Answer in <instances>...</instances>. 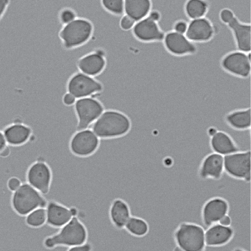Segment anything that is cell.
Masks as SVG:
<instances>
[{
  "mask_svg": "<svg viewBox=\"0 0 251 251\" xmlns=\"http://www.w3.org/2000/svg\"><path fill=\"white\" fill-rule=\"evenodd\" d=\"M100 139H112L126 135L131 122L125 113L113 109L104 110L89 127Z\"/></svg>",
  "mask_w": 251,
  "mask_h": 251,
  "instance_id": "1",
  "label": "cell"
},
{
  "mask_svg": "<svg viewBox=\"0 0 251 251\" xmlns=\"http://www.w3.org/2000/svg\"><path fill=\"white\" fill-rule=\"evenodd\" d=\"M88 236L86 226L78 216H75L59 228L56 233L46 238L44 244L48 249L59 246L70 248L86 243Z\"/></svg>",
  "mask_w": 251,
  "mask_h": 251,
  "instance_id": "2",
  "label": "cell"
},
{
  "mask_svg": "<svg viewBox=\"0 0 251 251\" xmlns=\"http://www.w3.org/2000/svg\"><path fill=\"white\" fill-rule=\"evenodd\" d=\"M47 202L43 195L26 182L13 192L11 197L13 209L21 215H28L38 208H45Z\"/></svg>",
  "mask_w": 251,
  "mask_h": 251,
  "instance_id": "3",
  "label": "cell"
},
{
  "mask_svg": "<svg viewBox=\"0 0 251 251\" xmlns=\"http://www.w3.org/2000/svg\"><path fill=\"white\" fill-rule=\"evenodd\" d=\"M93 29L89 20L75 18L64 25L59 32V37L64 47L70 49L86 43L91 37Z\"/></svg>",
  "mask_w": 251,
  "mask_h": 251,
  "instance_id": "4",
  "label": "cell"
},
{
  "mask_svg": "<svg viewBox=\"0 0 251 251\" xmlns=\"http://www.w3.org/2000/svg\"><path fill=\"white\" fill-rule=\"evenodd\" d=\"M205 229L201 226L190 223L180 224L175 231L176 245L184 251H201L205 248Z\"/></svg>",
  "mask_w": 251,
  "mask_h": 251,
  "instance_id": "5",
  "label": "cell"
},
{
  "mask_svg": "<svg viewBox=\"0 0 251 251\" xmlns=\"http://www.w3.org/2000/svg\"><path fill=\"white\" fill-rule=\"evenodd\" d=\"M250 150L238 151L224 157V172L230 177L250 183L251 180Z\"/></svg>",
  "mask_w": 251,
  "mask_h": 251,
  "instance_id": "6",
  "label": "cell"
},
{
  "mask_svg": "<svg viewBox=\"0 0 251 251\" xmlns=\"http://www.w3.org/2000/svg\"><path fill=\"white\" fill-rule=\"evenodd\" d=\"M52 178L50 166L41 157L30 164L25 173V182L43 195L49 192Z\"/></svg>",
  "mask_w": 251,
  "mask_h": 251,
  "instance_id": "7",
  "label": "cell"
},
{
  "mask_svg": "<svg viewBox=\"0 0 251 251\" xmlns=\"http://www.w3.org/2000/svg\"><path fill=\"white\" fill-rule=\"evenodd\" d=\"M96 98L77 99L74 104L77 118L76 130L88 128L104 111L103 104Z\"/></svg>",
  "mask_w": 251,
  "mask_h": 251,
  "instance_id": "8",
  "label": "cell"
},
{
  "mask_svg": "<svg viewBox=\"0 0 251 251\" xmlns=\"http://www.w3.org/2000/svg\"><path fill=\"white\" fill-rule=\"evenodd\" d=\"M100 145V139L90 128L76 130L69 142L71 152L75 156L85 157L94 154Z\"/></svg>",
  "mask_w": 251,
  "mask_h": 251,
  "instance_id": "9",
  "label": "cell"
},
{
  "mask_svg": "<svg viewBox=\"0 0 251 251\" xmlns=\"http://www.w3.org/2000/svg\"><path fill=\"white\" fill-rule=\"evenodd\" d=\"M102 89V85L100 81L82 73L74 74L67 84L68 93L77 99L92 97Z\"/></svg>",
  "mask_w": 251,
  "mask_h": 251,
  "instance_id": "10",
  "label": "cell"
},
{
  "mask_svg": "<svg viewBox=\"0 0 251 251\" xmlns=\"http://www.w3.org/2000/svg\"><path fill=\"white\" fill-rule=\"evenodd\" d=\"M230 209L227 199L221 196H214L207 199L201 209L202 222L206 228L218 223L220 219L228 215Z\"/></svg>",
  "mask_w": 251,
  "mask_h": 251,
  "instance_id": "11",
  "label": "cell"
},
{
  "mask_svg": "<svg viewBox=\"0 0 251 251\" xmlns=\"http://www.w3.org/2000/svg\"><path fill=\"white\" fill-rule=\"evenodd\" d=\"M251 53L235 50L226 54L221 59V66L227 72L242 78L251 74Z\"/></svg>",
  "mask_w": 251,
  "mask_h": 251,
  "instance_id": "12",
  "label": "cell"
},
{
  "mask_svg": "<svg viewBox=\"0 0 251 251\" xmlns=\"http://www.w3.org/2000/svg\"><path fill=\"white\" fill-rule=\"evenodd\" d=\"M224 157L210 152L201 160L198 169V177L203 180H220L225 173Z\"/></svg>",
  "mask_w": 251,
  "mask_h": 251,
  "instance_id": "13",
  "label": "cell"
},
{
  "mask_svg": "<svg viewBox=\"0 0 251 251\" xmlns=\"http://www.w3.org/2000/svg\"><path fill=\"white\" fill-rule=\"evenodd\" d=\"M2 131L6 144L10 147L22 146L30 141L33 136L32 128L20 120L6 125Z\"/></svg>",
  "mask_w": 251,
  "mask_h": 251,
  "instance_id": "14",
  "label": "cell"
},
{
  "mask_svg": "<svg viewBox=\"0 0 251 251\" xmlns=\"http://www.w3.org/2000/svg\"><path fill=\"white\" fill-rule=\"evenodd\" d=\"M47 223L50 226L60 228L75 216H78L76 208L68 207L55 201H50L46 206Z\"/></svg>",
  "mask_w": 251,
  "mask_h": 251,
  "instance_id": "15",
  "label": "cell"
},
{
  "mask_svg": "<svg viewBox=\"0 0 251 251\" xmlns=\"http://www.w3.org/2000/svg\"><path fill=\"white\" fill-rule=\"evenodd\" d=\"M163 41L167 50L175 55L193 54L197 51L196 45L190 41L184 34L173 30L165 34Z\"/></svg>",
  "mask_w": 251,
  "mask_h": 251,
  "instance_id": "16",
  "label": "cell"
},
{
  "mask_svg": "<svg viewBox=\"0 0 251 251\" xmlns=\"http://www.w3.org/2000/svg\"><path fill=\"white\" fill-rule=\"evenodd\" d=\"M132 33L137 39L146 42L163 41L165 34L158 22L148 16L135 24Z\"/></svg>",
  "mask_w": 251,
  "mask_h": 251,
  "instance_id": "17",
  "label": "cell"
},
{
  "mask_svg": "<svg viewBox=\"0 0 251 251\" xmlns=\"http://www.w3.org/2000/svg\"><path fill=\"white\" fill-rule=\"evenodd\" d=\"M215 28L211 22L205 17L191 20L188 24L185 33L191 42H204L210 40L215 34Z\"/></svg>",
  "mask_w": 251,
  "mask_h": 251,
  "instance_id": "18",
  "label": "cell"
},
{
  "mask_svg": "<svg viewBox=\"0 0 251 251\" xmlns=\"http://www.w3.org/2000/svg\"><path fill=\"white\" fill-rule=\"evenodd\" d=\"M209 147L213 152L223 157L240 150V148L232 136L226 132L218 130L209 137Z\"/></svg>",
  "mask_w": 251,
  "mask_h": 251,
  "instance_id": "19",
  "label": "cell"
},
{
  "mask_svg": "<svg viewBox=\"0 0 251 251\" xmlns=\"http://www.w3.org/2000/svg\"><path fill=\"white\" fill-rule=\"evenodd\" d=\"M105 65V53L101 50L86 54L77 62V68L81 73L90 76L101 73Z\"/></svg>",
  "mask_w": 251,
  "mask_h": 251,
  "instance_id": "20",
  "label": "cell"
},
{
  "mask_svg": "<svg viewBox=\"0 0 251 251\" xmlns=\"http://www.w3.org/2000/svg\"><path fill=\"white\" fill-rule=\"evenodd\" d=\"M227 25L232 31L238 50L245 52H250L251 24L241 22L235 16Z\"/></svg>",
  "mask_w": 251,
  "mask_h": 251,
  "instance_id": "21",
  "label": "cell"
},
{
  "mask_svg": "<svg viewBox=\"0 0 251 251\" xmlns=\"http://www.w3.org/2000/svg\"><path fill=\"white\" fill-rule=\"evenodd\" d=\"M234 235V230L230 226H224L219 223L208 227L204 232L205 245L217 247L228 243Z\"/></svg>",
  "mask_w": 251,
  "mask_h": 251,
  "instance_id": "22",
  "label": "cell"
},
{
  "mask_svg": "<svg viewBox=\"0 0 251 251\" xmlns=\"http://www.w3.org/2000/svg\"><path fill=\"white\" fill-rule=\"evenodd\" d=\"M225 123L231 129L237 131L250 130L251 110L250 107L236 109L226 113Z\"/></svg>",
  "mask_w": 251,
  "mask_h": 251,
  "instance_id": "23",
  "label": "cell"
},
{
  "mask_svg": "<svg viewBox=\"0 0 251 251\" xmlns=\"http://www.w3.org/2000/svg\"><path fill=\"white\" fill-rule=\"evenodd\" d=\"M131 216L130 208L125 201L117 198L112 201L109 209V217L115 228L124 229Z\"/></svg>",
  "mask_w": 251,
  "mask_h": 251,
  "instance_id": "24",
  "label": "cell"
},
{
  "mask_svg": "<svg viewBox=\"0 0 251 251\" xmlns=\"http://www.w3.org/2000/svg\"><path fill=\"white\" fill-rule=\"evenodd\" d=\"M151 2L148 0L124 1V12L135 22L146 17L151 11Z\"/></svg>",
  "mask_w": 251,
  "mask_h": 251,
  "instance_id": "25",
  "label": "cell"
},
{
  "mask_svg": "<svg viewBox=\"0 0 251 251\" xmlns=\"http://www.w3.org/2000/svg\"><path fill=\"white\" fill-rule=\"evenodd\" d=\"M124 229L131 235L136 238L146 236L149 231L148 223L138 216L132 215L127 222Z\"/></svg>",
  "mask_w": 251,
  "mask_h": 251,
  "instance_id": "26",
  "label": "cell"
},
{
  "mask_svg": "<svg viewBox=\"0 0 251 251\" xmlns=\"http://www.w3.org/2000/svg\"><path fill=\"white\" fill-rule=\"evenodd\" d=\"M209 7L207 1L201 0H190L184 6L185 12L191 20L204 17Z\"/></svg>",
  "mask_w": 251,
  "mask_h": 251,
  "instance_id": "27",
  "label": "cell"
},
{
  "mask_svg": "<svg viewBox=\"0 0 251 251\" xmlns=\"http://www.w3.org/2000/svg\"><path fill=\"white\" fill-rule=\"evenodd\" d=\"M27 224L33 227H39L47 222L46 208H38L29 213L26 219Z\"/></svg>",
  "mask_w": 251,
  "mask_h": 251,
  "instance_id": "28",
  "label": "cell"
},
{
  "mask_svg": "<svg viewBox=\"0 0 251 251\" xmlns=\"http://www.w3.org/2000/svg\"><path fill=\"white\" fill-rule=\"evenodd\" d=\"M102 6L108 11L117 15H121L124 12V1L121 0H102Z\"/></svg>",
  "mask_w": 251,
  "mask_h": 251,
  "instance_id": "29",
  "label": "cell"
},
{
  "mask_svg": "<svg viewBox=\"0 0 251 251\" xmlns=\"http://www.w3.org/2000/svg\"><path fill=\"white\" fill-rule=\"evenodd\" d=\"M75 18V12L69 8H65L62 9L59 14V20L64 25L72 22Z\"/></svg>",
  "mask_w": 251,
  "mask_h": 251,
  "instance_id": "30",
  "label": "cell"
},
{
  "mask_svg": "<svg viewBox=\"0 0 251 251\" xmlns=\"http://www.w3.org/2000/svg\"><path fill=\"white\" fill-rule=\"evenodd\" d=\"M21 179L16 176L10 177L7 182V187L12 193L17 190L22 184Z\"/></svg>",
  "mask_w": 251,
  "mask_h": 251,
  "instance_id": "31",
  "label": "cell"
},
{
  "mask_svg": "<svg viewBox=\"0 0 251 251\" xmlns=\"http://www.w3.org/2000/svg\"><path fill=\"white\" fill-rule=\"evenodd\" d=\"M235 16L233 12L229 9L224 8L220 13V18L225 24H227Z\"/></svg>",
  "mask_w": 251,
  "mask_h": 251,
  "instance_id": "32",
  "label": "cell"
},
{
  "mask_svg": "<svg viewBox=\"0 0 251 251\" xmlns=\"http://www.w3.org/2000/svg\"><path fill=\"white\" fill-rule=\"evenodd\" d=\"M135 22L133 19L126 15L122 17L120 22L121 28L125 30L132 28L135 25Z\"/></svg>",
  "mask_w": 251,
  "mask_h": 251,
  "instance_id": "33",
  "label": "cell"
},
{
  "mask_svg": "<svg viewBox=\"0 0 251 251\" xmlns=\"http://www.w3.org/2000/svg\"><path fill=\"white\" fill-rule=\"evenodd\" d=\"M92 244L88 242L86 243L68 248L66 251H92Z\"/></svg>",
  "mask_w": 251,
  "mask_h": 251,
  "instance_id": "34",
  "label": "cell"
},
{
  "mask_svg": "<svg viewBox=\"0 0 251 251\" xmlns=\"http://www.w3.org/2000/svg\"><path fill=\"white\" fill-rule=\"evenodd\" d=\"M188 24L183 20H179L176 22L174 25L173 30L180 33H185Z\"/></svg>",
  "mask_w": 251,
  "mask_h": 251,
  "instance_id": "35",
  "label": "cell"
},
{
  "mask_svg": "<svg viewBox=\"0 0 251 251\" xmlns=\"http://www.w3.org/2000/svg\"><path fill=\"white\" fill-rule=\"evenodd\" d=\"M75 98L68 92L66 93L63 97V102L66 105H72L75 103Z\"/></svg>",
  "mask_w": 251,
  "mask_h": 251,
  "instance_id": "36",
  "label": "cell"
},
{
  "mask_svg": "<svg viewBox=\"0 0 251 251\" xmlns=\"http://www.w3.org/2000/svg\"><path fill=\"white\" fill-rule=\"evenodd\" d=\"M9 4V0H0V20L4 15Z\"/></svg>",
  "mask_w": 251,
  "mask_h": 251,
  "instance_id": "37",
  "label": "cell"
},
{
  "mask_svg": "<svg viewBox=\"0 0 251 251\" xmlns=\"http://www.w3.org/2000/svg\"><path fill=\"white\" fill-rule=\"evenodd\" d=\"M218 223L224 226H230L231 220L229 215H226L220 219Z\"/></svg>",
  "mask_w": 251,
  "mask_h": 251,
  "instance_id": "38",
  "label": "cell"
},
{
  "mask_svg": "<svg viewBox=\"0 0 251 251\" xmlns=\"http://www.w3.org/2000/svg\"><path fill=\"white\" fill-rule=\"evenodd\" d=\"M148 16H149L152 20L157 22L160 20L161 17L160 13L156 10L151 11Z\"/></svg>",
  "mask_w": 251,
  "mask_h": 251,
  "instance_id": "39",
  "label": "cell"
},
{
  "mask_svg": "<svg viewBox=\"0 0 251 251\" xmlns=\"http://www.w3.org/2000/svg\"><path fill=\"white\" fill-rule=\"evenodd\" d=\"M11 153V149L10 146L6 145L0 152V157L1 158H6Z\"/></svg>",
  "mask_w": 251,
  "mask_h": 251,
  "instance_id": "40",
  "label": "cell"
},
{
  "mask_svg": "<svg viewBox=\"0 0 251 251\" xmlns=\"http://www.w3.org/2000/svg\"><path fill=\"white\" fill-rule=\"evenodd\" d=\"M7 145L2 130H0V152Z\"/></svg>",
  "mask_w": 251,
  "mask_h": 251,
  "instance_id": "41",
  "label": "cell"
},
{
  "mask_svg": "<svg viewBox=\"0 0 251 251\" xmlns=\"http://www.w3.org/2000/svg\"><path fill=\"white\" fill-rule=\"evenodd\" d=\"M218 130L216 127L210 126L207 128V134L209 137L213 135Z\"/></svg>",
  "mask_w": 251,
  "mask_h": 251,
  "instance_id": "42",
  "label": "cell"
},
{
  "mask_svg": "<svg viewBox=\"0 0 251 251\" xmlns=\"http://www.w3.org/2000/svg\"><path fill=\"white\" fill-rule=\"evenodd\" d=\"M173 251H184L182 250L181 248H180L179 247L176 246L174 249Z\"/></svg>",
  "mask_w": 251,
  "mask_h": 251,
  "instance_id": "43",
  "label": "cell"
},
{
  "mask_svg": "<svg viewBox=\"0 0 251 251\" xmlns=\"http://www.w3.org/2000/svg\"><path fill=\"white\" fill-rule=\"evenodd\" d=\"M233 251H246L242 249L237 248L235 249Z\"/></svg>",
  "mask_w": 251,
  "mask_h": 251,
  "instance_id": "44",
  "label": "cell"
}]
</instances>
